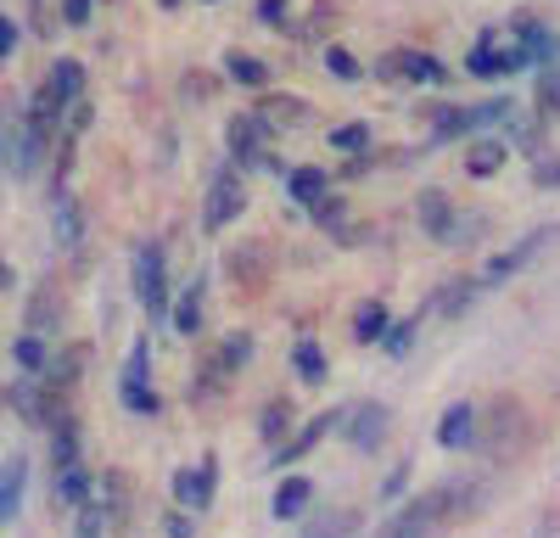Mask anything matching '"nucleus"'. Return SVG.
I'll use <instances>...</instances> for the list:
<instances>
[{
    "label": "nucleus",
    "instance_id": "34",
    "mask_svg": "<svg viewBox=\"0 0 560 538\" xmlns=\"http://www.w3.org/2000/svg\"><path fill=\"white\" fill-rule=\"evenodd\" d=\"M353 527H359V522H353V511H337V516L314 522V527H308L303 538H353Z\"/></svg>",
    "mask_w": 560,
    "mask_h": 538
},
{
    "label": "nucleus",
    "instance_id": "40",
    "mask_svg": "<svg viewBox=\"0 0 560 538\" xmlns=\"http://www.w3.org/2000/svg\"><path fill=\"white\" fill-rule=\"evenodd\" d=\"M382 342H387V353H409V342H415V320H393Z\"/></svg>",
    "mask_w": 560,
    "mask_h": 538
},
{
    "label": "nucleus",
    "instance_id": "21",
    "mask_svg": "<svg viewBox=\"0 0 560 538\" xmlns=\"http://www.w3.org/2000/svg\"><path fill=\"white\" fill-rule=\"evenodd\" d=\"M45 90H51V96L68 107V102H79L84 96V68L73 62V57H57L51 62V73H45Z\"/></svg>",
    "mask_w": 560,
    "mask_h": 538
},
{
    "label": "nucleus",
    "instance_id": "1",
    "mask_svg": "<svg viewBox=\"0 0 560 538\" xmlns=\"http://www.w3.org/2000/svg\"><path fill=\"white\" fill-rule=\"evenodd\" d=\"M510 113H516V102H510V96H499V102H477V107H443V113H438V129H432V147H448L454 134L499 129V124H510Z\"/></svg>",
    "mask_w": 560,
    "mask_h": 538
},
{
    "label": "nucleus",
    "instance_id": "15",
    "mask_svg": "<svg viewBox=\"0 0 560 538\" xmlns=\"http://www.w3.org/2000/svg\"><path fill=\"white\" fill-rule=\"evenodd\" d=\"M415 213H420V231H427V236H438V242L454 236V202L443 191H420Z\"/></svg>",
    "mask_w": 560,
    "mask_h": 538
},
{
    "label": "nucleus",
    "instance_id": "25",
    "mask_svg": "<svg viewBox=\"0 0 560 538\" xmlns=\"http://www.w3.org/2000/svg\"><path fill=\"white\" fill-rule=\"evenodd\" d=\"M292 371H298L308 387H319V382H325V371H331V365H325V348H319L314 337H303V342L292 348Z\"/></svg>",
    "mask_w": 560,
    "mask_h": 538
},
{
    "label": "nucleus",
    "instance_id": "10",
    "mask_svg": "<svg viewBox=\"0 0 560 538\" xmlns=\"http://www.w3.org/2000/svg\"><path fill=\"white\" fill-rule=\"evenodd\" d=\"M213 488H219V466H213V460H202L197 471L185 466V471H174V505L208 511V505H213Z\"/></svg>",
    "mask_w": 560,
    "mask_h": 538
},
{
    "label": "nucleus",
    "instance_id": "45",
    "mask_svg": "<svg viewBox=\"0 0 560 538\" xmlns=\"http://www.w3.org/2000/svg\"><path fill=\"white\" fill-rule=\"evenodd\" d=\"M404 482H409V471H393V477H387V488H382V493H387V500H398V493H404Z\"/></svg>",
    "mask_w": 560,
    "mask_h": 538
},
{
    "label": "nucleus",
    "instance_id": "18",
    "mask_svg": "<svg viewBox=\"0 0 560 538\" xmlns=\"http://www.w3.org/2000/svg\"><path fill=\"white\" fill-rule=\"evenodd\" d=\"M287 191H292V202L314 208L319 197H331V174H325V168H314V163H303V168H287Z\"/></svg>",
    "mask_w": 560,
    "mask_h": 538
},
{
    "label": "nucleus",
    "instance_id": "49",
    "mask_svg": "<svg viewBox=\"0 0 560 538\" xmlns=\"http://www.w3.org/2000/svg\"><path fill=\"white\" fill-rule=\"evenodd\" d=\"M202 7H219V0H202Z\"/></svg>",
    "mask_w": 560,
    "mask_h": 538
},
{
    "label": "nucleus",
    "instance_id": "5",
    "mask_svg": "<svg viewBox=\"0 0 560 538\" xmlns=\"http://www.w3.org/2000/svg\"><path fill=\"white\" fill-rule=\"evenodd\" d=\"M135 297L147 314H168V269H163V247L147 242L135 253Z\"/></svg>",
    "mask_w": 560,
    "mask_h": 538
},
{
    "label": "nucleus",
    "instance_id": "47",
    "mask_svg": "<svg viewBox=\"0 0 560 538\" xmlns=\"http://www.w3.org/2000/svg\"><path fill=\"white\" fill-rule=\"evenodd\" d=\"M0 286H12V269L7 264H0Z\"/></svg>",
    "mask_w": 560,
    "mask_h": 538
},
{
    "label": "nucleus",
    "instance_id": "13",
    "mask_svg": "<svg viewBox=\"0 0 560 538\" xmlns=\"http://www.w3.org/2000/svg\"><path fill=\"white\" fill-rule=\"evenodd\" d=\"M549 236H555V231H533V236H522L510 253H499V258L488 264V281H510L516 269H527V264L538 258V247H549Z\"/></svg>",
    "mask_w": 560,
    "mask_h": 538
},
{
    "label": "nucleus",
    "instance_id": "11",
    "mask_svg": "<svg viewBox=\"0 0 560 538\" xmlns=\"http://www.w3.org/2000/svg\"><path fill=\"white\" fill-rule=\"evenodd\" d=\"M57 141V134L51 129H45V124H34L28 113L18 118V129H12V168L18 174H34L39 168V157H45V147H51Z\"/></svg>",
    "mask_w": 560,
    "mask_h": 538
},
{
    "label": "nucleus",
    "instance_id": "20",
    "mask_svg": "<svg viewBox=\"0 0 560 538\" xmlns=\"http://www.w3.org/2000/svg\"><path fill=\"white\" fill-rule=\"evenodd\" d=\"M247 359H253V337H247V331H236V337H224V342H219V353L208 359V365H202V371H208L213 382H224L230 371H242V365H247Z\"/></svg>",
    "mask_w": 560,
    "mask_h": 538
},
{
    "label": "nucleus",
    "instance_id": "30",
    "mask_svg": "<svg viewBox=\"0 0 560 538\" xmlns=\"http://www.w3.org/2000/svg\"><path fill=\"white\" fill-rule=\"evenodd\" d=\"M57 500L73 505V511L90 505V477H84V466H62V471H57Z\"/></svg>",
    "mask_w": 560,
    "mask_h": 538
},
{
    "label": "nucleus",
    "instance_id": "4",
    "mask_svg": "<svg viewBox=\"0 0 560 538\" xmlns=\"http://www.w3.org/2000/svg\"><path fill=\"white\" fill-rule=\"evenodd\" d=\"M448 500H454V488H438V493H427V500H409L393 522H382L376 538H427L438 527V516L448 511Z\"/></svg>",
    "mask_w": 560,
    "mask_h": 538
},
{
    "label": "nucleus",
    "instance_id": "43",
    "mask_svg": "<svg viewBox=\"0 0 560 538\" xmlns=\"http://www.w3.org/2000/svg\"><path fill=\"white\" fill-rule=\"evenodd\" d=\"M12 45H18V23H12L7 12H0V62L12 57Z\"/></svg>",
    "mask_w": 560,
    "mask_h": 538
},
{
    "label": "nucleus",
    "instance_id": "12",
    "mask_svg": "<svg viewBox=\"0 0 560 538\" xmlns=\"http://www.w3.org/2000/svg\"><path fill=\"white\" fill-rule=\"evenodd\" d=\"M253 113H258V118H264V124H269L275 134H280V129H303V124L314 118L303 96H264V102H258Z\"/></svg>",
    "mask_w": 560,
    "mask_h": 538
},
{
    "label": "nucleus",
    "instance_id": "19",
    "mask_svg": "<svg viewBox=\"0 0 560 538\" xmlns=\"http://www.w3.org/2000/svg\"><path fill=\"white\" fill-rule=\"evenodd\" d=\"M308 500H314V482L308 477H287V482H280L275 488V522H298L303 511H308Z\"/></svg>",
    "mask_w": 560,
    "mask_h": 538
},
{
    "label": "nucleus",
    "instance_id": "7",
    "mask_svg": "<svg viewBox=\"0 0 560 538\" xmlns=\"http://www.w3.org/2000/svg\"><path fill=\"white\" fill-rule=\"evenodd\" d=\"M387 426H393L387 404H359V410H342V432H348V443L359 448V455L382 448L387 443Z\"/></svg>",
    "mask_w": 560,
    "mask_h": 538
},
{
    "label": "nucleus",
    "instance_id": "41",
    "mask_svg": "<svg viewBox=\"0 0 560 538\" xmlns=\"http://www.w3.org/2000/svg\"><path fill=\"white\" fill-rule=\"evenodd\" d=\"M96 7H102V0H62V23H68V28H84Z\"/></svg>",
    "mask_w": 560,
    "mask_h": 538
},
{
    "label": "nucleus",
    "instance_id": "3",
    "mask_svg": "<svg viewBox=\"0 0 560 538\" xmlns=\"http://www.w3.org/2000/svg\"><path fill=\"white\" fill-rule=\"evenodd\" d=\"M465 68H471L477 79H510V73H522V68H533V62H527V51H522L510 34H482L477 51L465 57Z\"/></svg>",
    "mask_w": 560,
    "mask_h": 538
},
{
    "label": "nucleus",
    "instance_id": "22",
    "mask_svg": "<svg viewBox=\"0 0 560 538\" xmlns=\"http://www.w3.org/2000/svg\"><path fill=\"white\" fill-rule=\"evenodd\" d=\"M387 326H393V314H387V303H359V314H353V342H382L387 337Z\"/></svg>",
    "mask_w": 560,
    "mask_h": 538
},
{
    "label": "nucleus",
    "instance_id": "37",
    "mask_svg": "<svg viewBox=\"0 0 560 538\" xmlns=\"http://www.w3.org/2000/svg\"><path fill=\"white\" fill-rule=\"evenodd\" d=\"M538 113H544V118H560V68H549V73L538 79Z\"/></svg>",
    "mask_w": 560,
    "mask_h": 538
},
{
    "label": "nucleus",
    "instance_id": "6",
    "mask_svg": "<svg viewBox=\"0 0 560 538\" xmlns=\"http://www.w3.org/2000/svg\"><path fill=\"white\" fill-rule=\"evenodd\" d=\"M7 404H12V410H18L28 426H51V421L62 416V404L39 387V376H18V382L7 387Z\"/></svg>",
    "mask_w": 560,
    "mask_h": 538
},
{
    "label": "nucleus",
    "instance_id": "38",
    "mask_svg": "<svg viewBox=\"0 0 560 538\" xmlns=\"http://www.w3.org/2000/svg\"><path fill=\"white\" fill-rule=\"evenodd\" d=\"M258 23L264 28H292V0H258Z\"/></svg>",
    "mask_w": 560,
    "mask_h": 538
},
{
    "label": "nucleus",
    "instance_id": "44",
    "mask_svg": "<svg viewBox=\"0 0 560 538\" xmlns=\"http://www.w3.org/2000/svg\"><path fill=\"white\" fill-rule=\"evenodd\" d=\"M163 533H168V538H197V533H191V516H179V511L163 522Z\"/></svg>",
    "mask_w": 560,
    "mask_h": 538
},
{
    "label": "nucleus",
    "instance_id": "36",
    "mask_svg": "<svg viewBox=\"0 0 560 538\" xmlns=\"http://www.w3.org/2000/svg\"><path fill=\"white\" fill-rule=\"evenodd\" d=\"M124 376H129V382H152V342H147V337H135V348H129V365H124Z\"/></svg>",
    "mask_w": 560,
    "mask_h": 538
},
{
    "label": "nucleus",
    "instance_id": "46",
    "mask_svg": "<svg viewBox=\"0 0 560 538\" xmlns=\"http://www.w3.org/2000/svg\"><path fill=\"white\" fill-rule=\"evenodd\" d=\"M538 186H560V163H544L538 168Z\"/></svg>",
    "mask_w": 560,
    "mask_h": 538
},
{
    "label": "nucleus",
    "instance_id": "28",
    "mask_svg": "<svg viewBox=\"0 0 560 538\" xmlns=\"http://www.w3.org/2000/svg\"><path fill=\"white\" fill-rule=\"evenodd\" d=\"M118 398H124L129 416H158V410H163V398L152 393V382H129V376H124V382H118Z\"/></svg>",
    "mask_w": 560,
    "mask_h": 538
},
{
    "label": "nucleus",
    "instance_id": "29",
    "mask_svg": "<svg viewBox=\"0 0 560 538\" xmlns=\"http://www.w3.org/2000/svg\"><path fill=\"white\" fill-rule=\"evenodd\" d=\"M224 73L236 79V84H247V90H264V84H269V68H264L258 57H247V51H230V57H224Z\"/></svg>",
    "mask_w": 560,
    "mask_h": 538
},
{
    "label": "nucleus",
    "instance_id": "32",
    "mask_svg": "<svg viewBox=\"0 0 560 538\" xmlns=\"http://www.w3.org/2000/svg\"><path fill=\"white\" fill-rule=\"evenodd\" d=\"M331 147L348 152V157H364L370 152V124H337L331 129Z\"/></svg>",
    "mask_w": 560,
    "mask_h": 538
},
{
    "label": "nucleus",
    "instance_id": "42",
    "mask_svg": "<svg viewBox=\"0 0 560 538\" xmlns=\"http://www.w3.org/2000/svg\"><path fill=\"white\" fill-rule=\"evenodd\" d=\"M477 286H482V281H471V286H448V292L438 297V308H448V314H459L465 303H471V297H477Z\"/></svg>",
    "mask_w": 560,
    "mask_h": 538
},
{
    "label": "nucleus",
    "instance_id": "14",
    "mask_svg": "<svg viewBox=\"0 0 560 538\" xmlns=\"http://www.w3.org/2000/svg\"><path fill=\"white\" fill-rule=\"evenodd\" d=\"M23 488H28V460L12 455L7 466H0V527L23 511Z\"/></svg>",
    "mask_w": 560,
    "mask_h": 538
},
{
    "label": "nucleus",
    "instance_id": "8",
    "mask_svg": "<svg viewBox=\"0 0 560 538\" xmlns=\"http://www.w3.org/2000/svg\"><path fill=\"white\" fill-rule=\"evenodd\" d=\"M376 73H382V79H409V84H443V79H448V68H443L432 51H387V57L376 62Z\"/></svg>",
    "mask_w": 560,
    "mask_h": 538
},
{
    "label": "nucleus",
    "instance_id": "9",
    "mask_svg": "<svg viewBox=\"0 0 560 538\" xmlns=\"http://www.w3.org/2000/svg\"><path fill=\"white\" fill-rule=\"evenodd\" d=\"M224 141H230V152H236V163H258L264 147H275V129L258 113H242V118H230Z\"/></svg>",
    "mask_w": 560,
    "mask_h": 538
},
{
    "label": "nucleus",
    "instance_id": "24",
    "mask_svg": "<svg viewBox=\"0 0 560 538\" xmlns=\"http://www.w3.org/2000/svg\"><path fill=\"white\" fill-rule=\"evenodd\" d=\"M51 219H57V242H62L68 253H79V242H84V224H79V208H73V197H68V191H57Z\"/></svg>",
    "mask_w": 560,
    "mask_h": 538
},
{
    "label": "nucleus",
    "instance_id": "33",
    "mask_svg": "<svg viewBox=\"0 0 560 538\" xmlns=\"http://www.w3.org/2000/svg\"><path fill=\"white\" fill-rule=\"evenodd\" d=\"M287 426H292V404L287 398H275V404H264V416H258V432L275 443V437H287Z\"/></svg>",
    "mask_w": 560,
    "mask_h": 538
},
{
    "label": "nucleus",
    "instance_id": "31",
    "mask_svg": "<svg viewBox=\"0 0 560 538\" xmlns=\"http://www.w3.org/2000/svg\"><path fill=\"white\" fill-rule=\"evenodd\" d=\"M12 359H18V371H23V376H39L51 353H45V342L28 331V337H18V342H12Z\"/></svg>",
    "mask_w": 560,
    "mask_h": 538
},
{
    "label": "nucleus",
    "instance_id": "26",
    "mask_svg": "<svg viewBox=\"0 0 560 538\" xmlns=\"http://www.w3.org/2000/svg\"><path fill=\"white\" fill-rule=\"evenodd\" d=\"M504 157H510V147L488 134V141H477L471 152H465V168H471L477 179H488V174H499V168H504Z\"/></svg>",
    "mask_w": 560,
    "mask_h": 538
},
{
    "label": "nucleus",
    "instance_id": "23",
    "mask_svg": "<svg viewBox=\"0 0 560 538\" xmlns=\"http://www.w3.org/2000/svg\"><path fill=\"white\" fill-rule=\"evenodd\" d=\"M84 359H90V348H84V342H79V348H68L62 359L51 353V359H45V371H39V382H51V387H68V382H79Z\"/></svg>",
    "mask_w": 560,
    "mask_h": 538
},
{
    "label": "nucleus",
    "instance_id": "17",
    "mask_svg": "<svg viewBox=\"0 0 560 538\" xmlns=\"http://www.w3.org/2000/svg\"><path fill=\"white\" fill-rule=\"evenodd\" d=\"M471 437H477V410L471 404H448L443 421H438V443L443 448H471Z\"/></svg>",
    "mask_w": 560,
    "mask_h": 538
},
{
    "label": "nucleus",
    "instance_id": "16",
    "mask_svg": "<svg viewBox=\"0 0 560 538\" xmlns=\"http://www.w3.org/2000/svg\"><path fill=\"white\" fill-rule=\"evenodd\" d=\"M337 426H342V410H337V416H314V421H308L292 443H280V448H275V466H292V460H303L308 448H314L325 432H337Z\"/></svg>",
    "mask_w": 560,
    "mask_h": 538
},
{
    "label": "nucleus",
    "instance_id": "27",
    "mask_svg": "<svg viewBox=\"0 0 560 538\" xmlns=\"http://www.w3.org/2000/svg\"><path fill=\"white\" fill-rule=\"evenodd\" d=\"M174 331L179 337H197L202 331V281H191V292L174 303Z\"/></svg>",
    "mask_w": 560,
    "mask_h": 538
},
{
    "label": "nucleus",
    "instance_id": "2",
    "mask_svg": "<svg viewBox=\"0 0 560 538\" xmlns=\"http://www.w3.org/2000/svg\"><path fill=\"white\" fill-rule=\"evenodd\" d=\"M242 213H247V179H242V168H219L213 186H208L202 224H208V231H230Z\"/></svg>",
    "mask_w": 560,
    "mask_h": 538
},
{
    "label": "nucleus",
    "instance_id": "39",
    "mask_svg": "<svg viewBox=\"0 0 560 538\" xmlns=\"http://www.w3.org/2000/svg\"><path fill=\"white\" fill-rule=\"evenodd\" d=\"M73 538H107V516H102V505H79V527H73Z\"/></svg>",
    "mask_w": 560,
    "mask_h": 538
},
{
    "label": "nucleus",
    "instance_id": "48",
    "mask_svg": "<svg viewBox=\"0 0 560 538\" xmlns=\"http://www.w3.org/2000/svg\"><path fill=\"white\" fill-rule=\"evenodd\" d=\"M158 7H168V12H174V7H179V0H158Z\"/></svg>",
    "mask_w": 560,
    "mask_h": 538
},
{
    "label": "nucleus",
    "instance_id": "35",
    "mask_svg": "<svg viewBox=\"0 0 560 538\" xmlns=\"http://www.w3.org/2000/svg\"><path fill=\"white\" fill-rule=\"evenodd\" d=\"M325 68H331L337 79H348V84H353V79H364V68L353 62V51H348V45H325Z\"/></svg>",
    "mask_w": 560,
    "mask_h": 538
}]
</instances>
